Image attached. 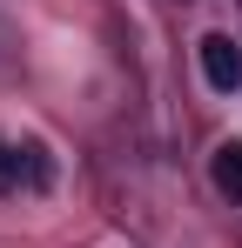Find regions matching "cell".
<instances>
[{"instance_id":"obj_2","label":"cell","mask_w":242,"mask_h":248,"mask_svg":"<svg viewBox=\"0 0 242 248\" xmlns=\"http://www.w3.org/2000/svg\"><path fill=\"white\" fill-rule=\"evenodd\" d=\"M215 188L229 202H242V141H222L215 148Z\"/></svg>"},{"instance_id":"obj_3","label":"cell","mask_w":242,"mask_h":248,"mask_svg":"<svg viewBox=\"0 0 242 248\" xmlns=\"http://www.w3.org/2000/svg\"><path fill=\"white\" fill-rule=\"evenodd\" d=\"M20 181H27V155L0 141V195H7V188H20Z\"/></svg>"},{"instance_id":"obj_1","label":"cell","mask_w":242,"mask_h":248,"mask_svg":"<svg viewBox=\"0 0 242 248\" xmlns=\"http://www.w3.org/2000/svg\"><path fill=\"white\" fill-rule=\"evenodd\" d=\"M202 74H208L215 94H236L242 87V47L229 34H202Z\"/></svg>"}]
</instances>
